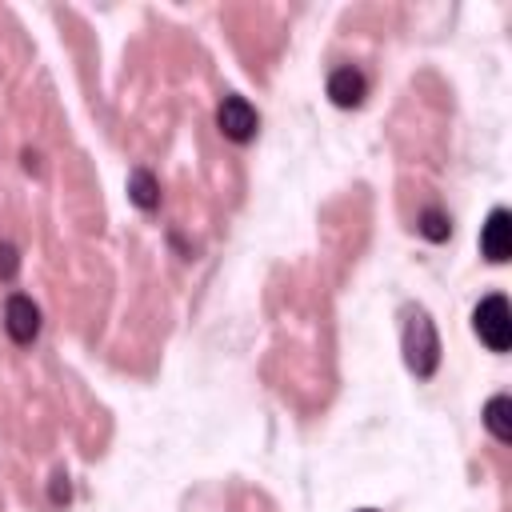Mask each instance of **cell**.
Instances as JSON below:
<instances>
[{
  "label": "cell",
  "mask_w": 512,
  "mask_h": 512,
  "mask_svg": "<svg viewBox=\"0 0 512 512\" xmlns=\"http://www.w3.org/2000/svg\"><path fill=\"white\" fill-rule=\"evenodd\" d=\"M360 512H376V508H360Z\"/></svg>",
  "instance_id": "12"
},
{
  "label": "cell",
  "mask_w": 512,
  "mask_h": 512,
  "mask_svg": "<svg viewBox=\"0 0 512 512\" xmlns=\"http://www.w3.org/2000/svg\"><path fill=\"white\" fill-rule=\"evenodd\" d=\"M52 504H68V476L64 472L52 476Z\"/></svg>",
  "instance_id": "11"
},
{
  "label": "cell",
  "mask_w": 512,
  "mask_h": 512,
  "mask_svg": "<svg viewBox=\"0 0 512 512\" xmlns=\"http://www.w3.org/2000/svg\"><path fill=\"white\" fill-rule=\"evenodd\" d=\"M480 252L492 264H504L512 256V212L508 208H492L484 228H480Z\"/></svg>",
  "instance_id": "4"
},
{
  "label": "cell",
  "mask_w": 512,
  "mask_h": 512,
  "mask_svg": "<svg viewBox=\"0 0 512 512\" xmlns=\"http://www.w3.org/2000/svg\"><path fill=\"white\" fill-rule=\"evenodd\" d=\"M216 128L232 144H248L256 136V128H260V116H256V108L244 96H224L220 108H216Z\"/></svg>",
  "instance_id": "3"
},
{
  "label": "cell",
  "mask_w": 512,
  "mask_h": 512,
  "mask_svg": "<svg viewBox=\"0 0 512 512\" xmlns=\"http://www.w3.org/2000/svg\"><path fill=\"white\" fill-rule=\"evenodd\" d=\"M472 328L492 352H508V344H512V308H508V300L500 292L484 296L472 312Z\"/></svg>",
  "instance_id": "2"
},
{
  "label": "cell",
  "mask_w": 512,
  "mask_h": 512,
  "mask_svg": "<svg viewBox=\"0 0 512 512\" xmlns=\"http://www.w3.org/2000/svg\"><path fill=\"white\" fill-rule=\"evenodd\" d=\"M416 232H420L424 240L440 244V240H448V236H452V220H448L440 208H424V212H420V220H416Z\"/></svg>",
  "instance_id": "9"
},
{
  "label": "cell",
  "mask_w": 512,
  "mask_h": 512,
  "mask_svg": "<svg viewBox=\"0 0 512 512\" xmlns=\"http://www.w3.org/2000/svg\"><path fill=\"white\" fill-rule=\"evenodd\" d=\"M404 364H408L420 380H428V376L436 372V364H440L436 328H432V320H428L420 308H412L408 320H404Z\"/></svg>",
  "instance_id": "1"
},
{
  "label": "cell",
  "mask_w": 512,
  "mask_h": 512,
  "mask_svg": "<svg viewBox=\"0 0 512 512\" xmlns=\"http://www.w3.org/2000/svg\"><path fill=\"white\" fill-rule=\"evenodd\" d=\"M128 196H132L136 208L152 212V208L160 204V184H156V176H152L148 168H136V172L128 176Z\"/></svg>",
  "instance_id": "8"
},
{
  "label": "cell",
  "mask_w": 512,
  "mask_h": 512,
  "mask_svg": "<svg viewBox=\"0 0 512 512\" xmlns=\"http://www.w3.org/2000/svg\"><path fill=\"white\" fill-rule=\"evenodd\" d=\"M4 328L16 344H32L36 332H40V308L32 304V296H20L12 292L8 304H4Z\"/></svg>",
  "instance_id": "5"
},
{
  "label": "cell",
  "mask_w": 512,
  "mask_h": 512,
  "mask_svg": "<svg viewBox=\"0 0 512 512\" xmlns=\"http://www.w3.org/2000/svg\"><path fill=\"white\" fill-rule=\"evenodd\" d=\"M16 268H20L16 248H12L8 240H0V280H12V276H16Z\"/></svg>",
  "instance_id": "10"
},
{
  "label": "cell",
  "mask_w": 512,
  "mask_h": 512,
  "mask_svg": "<svg viewBox=\"0 0 512 512\" xmlns=\"http://www.w3.org/2000/svg\"><path fill=\"white\" fill-rule=\"evenodd\" d=\"M364 96H368V80H364L360 68L344 64V68H336V72L328 76V100H332L336 108H360Z\"/></svg>",
  "instance_id": "6"
},
{
  "label": "cell",
  "mask_w": 512,
  "mask_h": 512,
  "mask_svg": "<svg viewBox=\"0 0 512 512\" xmlns=\"http://www.w3.org/2000/svg\"><path fill=\"white\" fill-rule=\"evenodd\" d=\"M484 428L500 440V444H512V400L500 392L484 404Z\"/></svg>",
  "instance_id": "7"
}]
</instances>
